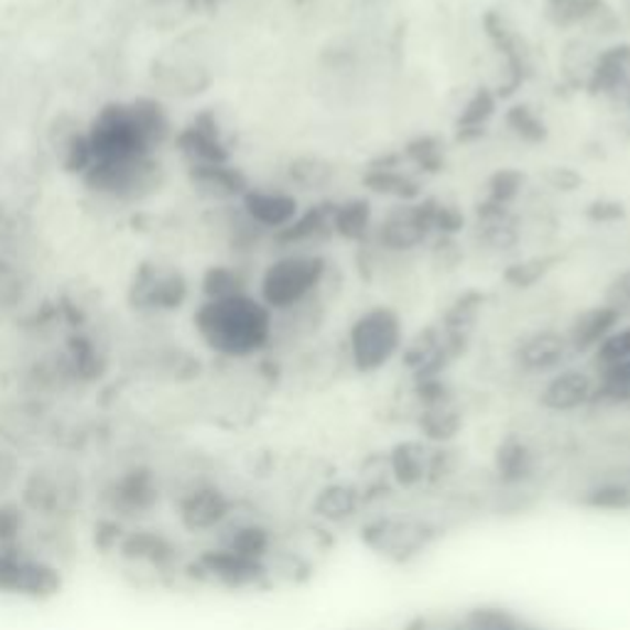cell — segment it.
<instances>
[{"instance_id":"6da1fadb","label":"cell","mask_w":630,"mask_h":630,"mask_svg":"<svg viewBox=\"0 0 630 630\" xmlns=\"http://www.w3.org/2000/svg\"><path fill=\"white\" fill-rule=\"evenodd\" d=\"M167 133L171 121L161 104L151 99L104 107L87 129L94 163L151 158V151L165 141Z\"/></svg>"},{"instance_id":"7a4b0ae2","label":"cell","mask_w":630,"mask_h":630,"mask_svg":"<svg viewBox=\"0 0 630 630\" xmlns=\"http://www.w3.org/2000/svg\"><path fill=\"white\" fill-rule=\"evenodd\" d=\"M195 330L209 350L225 357H249L271 340V311L249 293L203 301L195 311Z\"/></svg>"},{"instance_id":"3957f363","label":"cell","mask_w":630,"mask_h":630,"mask_svg":"<svg viewBox=\"0 0 630 630\" xmlns=\"http://www.w3.org/2000/svg\"><path fill=\"white\" fill-rule=\"evenodd\" d=\"M325 259L313 254H289L276 259L261 276V303L269 311H291L301 306L321 286Z\"/></svg>"},{"instance_id":"277c9868","label":"cell","mask_w":630,"mask_h":630,"mask_svg":"<svg viewBox=\"0 0 630 630\" xmlns=\"http://www.w3.org/2000/svg\"><path fill=\"white\" fill-rule=\"evenodd\" d=\"M402 350V321L392 308L362 313L350 328V355L357 372L372 374Z\"/></svg>"},{"instance_id":"5b68a950","label":"cell","mask_w":630,"mask_h":630,"mask_svg":"<svg viewBox=\"0 0 630 630\" xmlns=\"http://www.w3.org/2000/svg\"><path fill=\"white\" fill-rule=\"evenodd\" d=\"M62 584L65 579L55 564L25 554L18 544H0V594L45 601L62 591Z\"/></svg>"},{"instance_id":"8992f818","label":"cell","mask_w":630,"mask_h":630,"mask_svg":"<svg viewBox=\"0 0 630 630\" xmlns=\"http://www.w3.org/2000/svg\"><path fill=\"white\" fill-rule=\"evenodd\" d=\"M438 199H416V203H402L382 219L377 241L387 251H412L424 245L426 237L434 232V215Z\"/></svg>"},{"instance_id":"52a82bcc","label":"cell","mask_w":630,"mask_h":630,"mask_svg":"<svg viewBox=\"0 0 630 630\" xmlns=\"http://www.w3.org/2000/svg\"><path fill=\"white\" fill-rule=\"evenodd\" d=\"M232 512L235 500L219 486H213V482L195 486L177 502V520H181L183 530L191 534L222 530L229 518H232Z\"/></svg>"},{"instance_id":"ba28073f","label":"cell","mask_w":630,"mask_h":630,"mask_svg":"<svg viewBox=\"0 0 630 630\" xmlns=\"http://www.w3.org/2000/svg\"><path fill=\"white\" fill-rule=\"evenodd\" d=\"M197 569L205 579L225 586V589H254L269 576L267 562L247 560V556L222 547V544L199 554Z\"/></svg>"},{"instance_id":"9c48e42d","label":"cell","mask_w":630,"mask_h":630,"mask_svg":"<svg viewBox=\"0 0 630 630\" xmlns=\"http://www.w3.org/2000/svg\"><path fill=\"white\" fill-rule=\"evenodd\" d=\"M482 28H486V35L508 62V82L500 87V94L502 97H510V94L518 91L532 75L530 55H528V50H524L520 35L514 33V30L508 25V20L500 13H496V10H490V13L482 15Z\"/></svg>"},{"instance_id":"30bf717a","label":"cell","mask_w":630,"mask_h":630,"mask_svg":"<svg viewBox=\"0 0 630 630\" xmlns=\"http://www.w3.org/2000/svg\"><path fill=\"white\" fill-rule=\"evenodd\" d=\"M241 213L257 229H279L286 227L293 217L298 215L296 197L279 191H259V187H249L241 195Z\"/></svg>"},{"instance_id":"8fae6325","label":"cell","mask_w":630,"mask_h":630,"mask_svg":"<svg viewBox=\"0 0 630 630\" xmlns=\"http://www.w3.org/2000/svg\"><path fill=\"white\" fill-rule=\"evenodd\" d=\"M135 303L141 308L155 311H173L181 308L187 298V281L181 271H163V269H143L139 281L133 286Z\"/></svg>"},{"instance_id":"7c38bea8","label":"cell","mask_w":630,"mask_h":630,"mask_svg":"<svg viewBox=\"0 0 630 630\" xmlns=\"http://www.w3.org/2000/svg\"><path fill=\"white\" fill-rule=\"evenodd\" d=\"M177 145L191 158L193 165L229 163V149L213 113H199L191 126H185L181 135H177Z\"/></svg>"},{"instance_id":"4fadbf2b","label":"cell","mask_w":630,"mask_h":630,"mask_svg":"<svg viewBox=\"0 0 630 630\" xmlns=\"http://www.w3.org/2000/svg\"><path fill=\"white\" fill-rule=\"evenodd\" d=\"M569 352L572 348L566 335H560L554 330H542L530 335V338H524L518 345V350H514V362H518V367L524 372L540 374L562 367Z\"/></svg>"},{"instance_id":"5bb4252c","label":"cell","mask_w":630,"mask_h":630,"mask_svg":"<svg viewBox=\"0 0 630 630\" xmlns=\"http://www.w3.org/2000/svg\"><path fill=\"white\" fill-rule=\"evenodd\" d=\"M594 390L596 382L591 380V374L582 370H564L544 384V390L540 392V404L547 409V412L556 414L576 412V409L591 404Z\"/></svg>"},{"instance_id":"9a60e30c","label":"cell","mask_w":630,"mask_h":630,"mask_svg":"<svg viewBox=\"0 0 630 630\" xmlns=\"http://www.w3.org/2000/svg\"><path fill=\"white\" fill-rule=\"evenodd\" d=\"M362 542L374 552L404 560L424 547V528H414L409 522L377 520L362 528Z\"/></svg>"},{"instance_id":"2e32d148","label":"cell","mask_w":630,"mask_h":630,"mask_svg":"<svg viewBox=\"0 0 630 630\" xmlns=\"http://www.w3.org/2000/svg\"><path fill=\"white\" fill-rule=\"evenodd\" d=\"M594 370L598 382L630 392V328L613 330L594 350Z\"/></svg>"},{"instance_id":"e0dca14e","label":"cell","mask_w":630,"mask_h":630,"mask_svg":"<svg viewBox=\"0 0 630 630\" xmlns=\"http://www.w3.org/2000/svg\"><path fill=\"white\" fill-rule=\"evenodd\" d=\"M111 498L117 510H123L126 514L151 512L158 506V500H161V482H158L155 472L149 468L126 470L113 482Z\"/></svg>"},{"instance_id":"ac0fdd59","label":"cell","mask_w":630,"mask_h":630,"mask_svg":"<svg viewBox=\"0 0 630 630\" xmlns=\"http://www.w3.org/2000/svg\"><path fill=\"white\" fill-rule=\"evenodd\" d=\"M623 315L611 306H594L589 311H584L579 318L572 323V330L566 335L569 340L572 352H589L596 350L608 335L616 330V325L621 323Z\"/></svg>"},{"instance_id":"d6986e66","label":"cell","mask_w":630,"mask_h":630,"mask_svg":"<svg viewBox=\"0 0 630 630\" xmlns=\"http://www.w3.org/2000/svg\"><path fill=\"white\" fill-rule=\"evenodd\" d=\"M191 181L197 193L213 199H232L249 191L247 177L229 163H197L191 165Z\"/></svg>"},{"instance_id":"ffe728a7","label":"cell","mask_w":630,"mask_h":630,"mask_svg":"<svg viewBox=\"0 0 630 630\" xmlns=\"http://www.w3.org/2000/svg\"><path fill=\"white\" fill-rule=\"evenodd\" d=\"M428 460H432V446L424 441H402L390 450V476L397 486L419 488L428 480Z\"/></svg>"},{"instance_id":"44dd1931","label":"cell","mask_w":630,"mask_h":630,"mask_svg":"<svg viewBox=\"0 0 630 630\" xmlns=\"http://www.w3.org/2000/svg\"><path fill=\"white\" fill-rule=\"evenodd\" d=\"M630 77V45H613L604 50L601 55L596 57L589 82H586V89L594 97H606V94H616L623 87Z\"/></svg>"},{"instance_id":"7402d4cb","label":"cell","mask_w":630,"mask_h":630,"mask_svg":"<svg viewBox=\"0 0 630 630\" xmlns=\"http://www.w3.org/2000/svg\"><path fill=\"white\" fill-rule=\"evenodd\" d=\"M362 488L352 486V482H330V486L321 488L315 492L313 512L318 514L323 522L340 524L352 520L362 508Z\"/></svg>"},{"instance_id":"603a6c76","label":"cell","mask_w":630,"mask_h":630,"mask_svg":"<svg viewBox=\"0 0 630 630\" xmlns=\"http://www.w3.org/2000/svg\"><path fill=\"white\" fill-rule=\"evenodd\" d=\"M330 215H333V203L313 205L306 213H298L293 217L286 227L274 232V241L281 247H296L321 239L325 232H333Z\"/></svg>"},{"instance_id":"cb8c5ba5","label":"cell","mask_w":630,"mask_h":630,"mask_svg":"<svg viewBox=\"0 0 630 630\" xmlns=\"http://www.w3.org/2000/svg\"><path fill=\"white\" fill-rule=\"evenodd\" d=\"M534 454L532 448L518 436H508L500 441L496 450V472L506 486H520L534 476Z\"/></svg>"},{"instance_id":"d4e9b609","label":"cell","mask_w":630,"mask_h":630,"mask_svg":"<svg viewBox=\"0 0 630 630\" xmlns=\"http://www.w3.org/2000/svg\"><path fill=\"white\" fill-rule=\"evenodd\" d=\"M544 15L556 30H569L598 23L604 15H611V8L604 0H544Z\"/></svg>"},{"instance_id":"484cf974","label":"cell","mask_w":630,"mask_h":630,"mask_svg":"<svg viewBox=\"0 0 630 630\" xmlns=\"http://www.w3.org/2000/svg\"><path fill=\"white\" fill-rule=\"evenodd\" d=\"M496 109H498L496 91L482 87L472 94L456 119V141L468 143V141H478L480 135H486V126L492 119Z\"/></svg>"},{"instance_id":"4316f807","label":"cell","mask_w":630,"mask_h":630,"mask_svg":"<svg viewBox=\"0 0 630 630\" xmlns=\"http://www.w3.org/2000/svg\"><path fill=\"white\" fill-rule=\"evenodd\" d=\"M478 227L480 237L492 249H510L518 245V222L508 207L496 203L478 205Z\"/></svg>"},{"instance_id":"83f0119b","label":"cell","mask_w":630,"mask_h":630,"mask_svg":"<svg viewBox=\"0 0 630 630\" xmlns=\"http://www.w3.org/2000/svg\"><path fill=\"white\" fill-rule=\"evenodd\" d=\"M460 428H464V416H460L454 402L438 404V406H424L419 414V432L434 446H444L454 441Z\"/></svg>"},{"instance_id":"f1b7e54d","label":"cell","mask_w":630,"mask_h":630,"mask_svg":"<svg viewBox=\"0 0 630 630\" xmlns=\"http://www.w3.org/2000/svg\"><path fill=\"white\" fill-rule=\"evenodd\" d=\"M55 153L57 163L65 167L67 173H75L82 177L87 175L94 163L87 129H82L77 123L69 126V129H59V139H55Z\"/></svg>"},{"instance_id":"f546056e","label":"cell","mask_w":630,"mask_h":630,"mask_svg":"<svg viewBox=\"0 0 630 630\" xmlns=\"http://www.w3.org/2000/svg\"><path fill=\"white\" fill-rule=\"evenodd\" d=\"M222 547L247 556V560L267 562L271 552H274V537H271V530L264 528V524L241 522L237 528L229 530Z\"/></svg>"},{"instance_id":"4dcf8cb0","label":"cell","mask_w":630,"mask_h":630,"mask_svg":"<svg viewBox=\"0 0 630 630\" xmlns=\"http://www.w3.org/2000/svg\"><path fill=\"white\" fill-rule=\"evenodd\" d=\"M372 225V205L362 197L345 199L340 205H333L330 227L333 232L348 239V241H362L370 232Z\"/></svg>"},{"instance_id":"1f68e13d","label":"cell","mask_w":630,"mask_h":630,"mask_svg":"<svg viewBox=\"0 0 630 630\" xmlns=\"http://www.w3.org/2000/svg\"><path fill=\"white\" fill-rule=\"evenodd\" d=\"M362 183L372 193L394 197L399 203H416L422 195V187L414 177L402 173L399 167H367Z\"/></svg>"},{"instance_id":"d6a6232c","label":"cell","mask_w":630,"mask_h":630,"mask_svg":"<svg viewBox=\"0 0 630 630\" xmlns=\"http://www.w3.org/2000/svg\"><path fill=\"white\" fill-rule=\"evenodd\" d=\"M482 303H486V293L466 291L464 296H458L454 301V306L444 313V325H441V333L470 340Z\"/></svg>"},{"instance_id":"836d02e7","label":"cell","mask_w":630,"mask_h":630,"mask_svg":"<svg viewBox=\"0 0 630 630\" xmlns=\"http://www.w3.org/2000/svg\"><path fill=\"white\" fill-rule=\"evenodd\" d=\"M456 630H532L518 616L498 606L470 608Z\"/></svg>"},{"instance_id":"e575fe53","label":"cell","mask_w":630,"mask_h":630,"mask_svg":"<svg viewBox=\"0 0 630 630\" xmlns=\"http://www.w3.org/2000/svg\"><path fill=\"white\" fill-rule=\"evenodd\" d=\"M506 123L520 141L532 143V145L544 143L550 135L547 123H544L537 113L528 107V104H514V107H510L506 113Z\"/></svg>"},{"instance_id":"d590c367","label":"cell","mask_w":630,"mask_h":630,"mask_svg":"<svg viewBox=\"0 0 630 630\" xmlns=\"http://www.w3.org/2000/svg\"><path fill=\"white\" fill-rule=\"evenodd\" d=\"M402 158L409 163H414L419 171L424 173H441L444 171V145L436 135H419V139L409 141L402 151Z\"/></svg>"},{"instance_id":"8d00e7d4","label":"cell","mask_w":630,"mask_h":630,"mask_svg":"<svg viewBox=\"0 0 630 630\" xmlns=\"http://www.w3.org/2000/svg\"><path fill=\"white\" fill-rule=\"evenodd\" d=\"M245 291V276L239 274L232 267H213L205 271L203 276V296L205 301H217V298H229L239 296Z\"/></svg>"},{"instance_id":"74e56055","label":"cell","mask_w":630,"mask_h":630,"mask_svg":"<svg viewBox=\"0 0 630 630\" xmlns=\"http://www.w3.org/2000/svg\"><path fill=\"white\" fill-rule=\"evenodd\" d=\"M556 261H560V257L524 259V261H518V264H510L506 269V274H502V279H506L514 289H532L534 283L550 274Z\"/></svg>"},{"instance_id":"f35d334b","label":"cell","mask_w":630,"mask_h":630,"mask_svg":"<svg viewBox=\"0 0 630 630\" xmlns=\"http://www.w3.org/2000/svg\"><path fill=\"white\" fill-rule=\"evenodd\" d=\"M582 502L591 510L626 512L630 510V488L623 482H604V486L586 492Z\"/></svg>"},{"instance_id":"ab89813d","label":"cell","mask_w":630,"mask_h":630,"mask_svg":"<svg viewBox=\"0 0 630 630\" xmlns=\"http://www.w3.org/2000/svg\"><path fill=\"white\" fill-rule=\"evenodd\" d=\"M524 185V175L514 167H502V171L492 173L488 181V203H496L508 207L514 197L520 195Z\"/></svg>"},{"instance_id":"60d3db41","label":"cell","mask_w":630,"mask_h":630,"mask_svg":"<svg viewBox=\"0 0 630 630\" xmlns=\"http://www.w3.org/2000/svg\"><path fill=\"white\" fill-rule=\"evenodd\" d=\"M289 173L298 185L318 191V187H323L333 177V167L318 161V158H298V161L291 163Z\"/></svg>"},{"instance_id":"b9f144b4","label":"cell","mask_w":630,"mask_h":630,"mask_svg":"<svg viewBox=\"0 0 630 630\" xmlns=\"http://www.w3.org/2000/svg\"><path fill=\"white\" fill-rule=\"evenodd\" d=\"M414 392H416L419 402H422V406H438V404L454 402V399H450L448 384L441 380V377H432V380H419L414 384Z\"/></svg>"},{"instance_id":"7bdbcfd3","label":"cell","mask_w":630,"mask_h":630,"mask_svg":"<svg viewBox=\"0 0 630 630\" xmlns=\"http://www.w3.org/2000/svg\"><path fill=\"white\" fill-rule=\"evenodd\" d=\"M586 219L594 225H616L626 219V207L616 199H594V203L586 207Z\"/></svg>"},{"instance_id":"ee69618b","label":"cell","mask_w":630,"mask_h":630,"mask_svg":"<svg viewBox=\"0 0 630 630\" xmlns=\"http://www.w3.org/2000/svg\"><path fill=\"white\" fill-rule=\"evenodd\" d=\"M464 227H466V217H464V213H460L458 207L438 203L436 215H434V229H436V232H441L444 237H454Z\"/></svg>"},{"instance_id":"f6af8a7d","label":"cell","mask_w":630,"mask_h":630,"mask_svg":"<svg viewBox=\"0 0 630 630\" xmlns=\"http://www.w3.org/2000/svg\"><path fill=\"white\" fill-rule=\"evenodd\" d=\"M604 303L606 306L616 308L621 315L626 311H630V269L623 271V274H618L611 283H608Z\"/></svg>"},{"instance_id":"bcb514c9","label":"cell","mask_w":630,"mask_h":630,"mask_svg":"<svg viewBox=\"0 0 630 630\" xmlns=\"http://www.w3.org/2000/svg\"><path fill=\"white\" fill-rule=\"evenodd\" d=\"M23 530V514L18 508H0V544H18Z\"/></svg>"},{"instance_id":"7dc6e473","label":"cell","mask_w":630,"mask_h":630,"mask_svg":"<svg viewBox=\"0 0 630 630\" xmlns=\"http://www.w3.org/2000/svg\"><path fill=\"white\" fill-rule=\"evenodd\" d=\"M203 6V0H153V8L158 10V15H171V18H181V15H191L193 10H197Z\"/></svg>"},{"instance_id":"c3c4849f","label":"cell","mask_w":630,"mask_h":630,"mask_svg":"<svg viewBox=\"0 0 630 630\" xmlns=\"http://www.w3.org/2000/svg\"><path fill=\"white\" fill-rule=\"evenodd\" d=\"M547 177H550L552 187H556V191H564V193L576 191V187H579V183H582L579 173L572 171V167H554Z\"/></svg>"},{"instance_id":"681fc988","label":"cell","mask_w":630,"mask_h":630,"mask_svg":"<svg viewBox=\"0 0 630 630\" xmlns=\"http://www.w3.org/2000/svg\"><path fill=\"white\" fill-rule=\"evenodd\" d=\"M219 0H203V6H217Z\"/></svg>"}]
</instances>
